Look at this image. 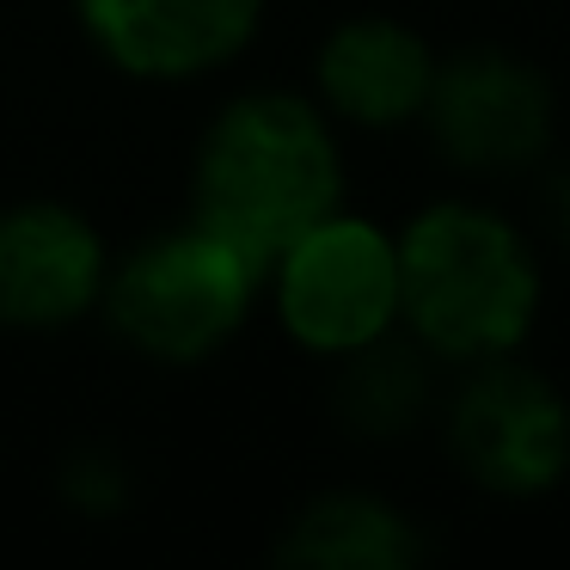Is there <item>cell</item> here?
Instances as JSON below:
<instances>
[{"label": "cell", "instance_id": "obj_1", "mask_svg": "<svg viewBox=\"0 0 570 570\" xmlns=\"http://www.w3.org/2000/svg\"><path fill=\"white\" fill-rule=\"evenodd\" d=\"M399 246V332L442 368L515 356L546 313V252L479 190H442L393 227Z\"/></svg>", "mask_w": 570, "mask_h": 570}, {"label": "cell", "instance_id": "obj_2", "mask_svg": "<svg viewBox=\"0 0 570 570\" xmlns=\"http://www.w3.org/2000/svg\"><path fill=\"white\" fill-rule=\"evenodd\" d=\"M344 203V129L301 87L227 92L190 148V222L239 246L258 271Z\"/></svg>", "mask_w": 570, "mask_h": 570}, {"label": "cell", "instance_id": "obj_3", "mask_svg": "<svg viewBox=\"0 0 570 570\" xmlns=\"http://www.w3.org/2000/svg\"><path fill=\"white\" fill-rule=\"evenodd\" d=\"M264 301V271L185 215L111 258L99 325L154 368H203L239 344Z\"/></svg>", "mask_w": 570, "mask_h": 570}, {"label": "cell", "instance_id": "obj_4", "mask_svg": "<svg viewBox=\"0 0 570 570\" xmlns=\"http://www.w3.org/2000/svg\"><path fill=\"white\" fill-rule=\"evenodd\" d=\"M435 435L442 454L479 497L546 503L570 484V386L540 362L491 356L448 368Z\"/></svg>", "mask_w": 570, "mask_h": 570}, {"label": "cell", "instance_id": "obj_5", "mask_svg": "<svg viewBox=\"0 0 570 570\" xmlns=\"http://www.w3.org/2000/svg\"><path fill=\"white\" fill-rule=\"evenodd\" d=\"M558 80L546 75V62L509 43H460L435 56V80L417 117L435 160L472 185L533 178L558 154Z\"/></svg>", "mask_w": 570, "mask_h": 570}, {"label": "cell", "instance_id": "obj_6", "mask_svg": "<svg viewBox=\"0 0 570 570\" xmlns=\"http://www.w3.org/2000/svg\"><path fill=\"white\" fill-rule=\"evenodd\" d=\"M271 320L301 356L337 362L399 332V246L393 227L362 209H332L288 239L264 271Z\"/></svg>", "mask_w": 570, "mask_h": 570}, {"label": "cell", "instance_id": "obj_7", "mask_svg": "<svg viewBox=\"0 0 570 570\" xmlns=\"http://www.w3.org/2000/svg\"><path fill=\"white\" fill-rule=\"evenodd\" d=\"M99 62L136 87H197L239 68L271 0H75Z\"/></svg>", "mask_w": 570, "mask_h": 570}, {"label": "cell", "instance_id": "obj_8", "mask_svg": "<svg viewBox=\"0 0 570 570\" xmlns=\"http://www.w3.org/2000/svg\"><path fill=\"white\" fill-rule=\"evenodd\" d=\"M111 239L62 197H19L0 209V332L56 337L99 320Z\"/></svg>", "mask_w": 570, "mask_h": 570}, {"label": "cell", "instance_id": "obj_9", "mask_svg": "<svg viewBox=\"0 0 570 570\" xmlns=\"http://www.w3.org/2000/svg\"><path fill=\"white\" fill-rule=\"evenodd\" d=\"M435 43L399 13H344L313 43L307 92L350 136H399L417 129L423 99L435 80Z\"/></svg>", "mask_w": 570, "mask_h": 570}, {"label": "cell", "instance_id": "obj_10", "mask_svg": "<svg viewBox=\"0 0 570 570\" xmlns=\"http://www.w3.org/2000/svg\"><path fill=\"white\" fill-rule=\"evenodd\" d=\"M430 552V521L374 484H325L301 497L271 546L283 570H417Z\"/></svg>", "mask_w": 570, "mask_h": 570}, {"label": "cell", "instance_id": "obj_11", "mask_svg": "<svg viewBox=\"0 0 570 570\" xmlns=\"http://www.w3.org/2000/svg\"><path fill=\"white\" fill-rule=\"evenodd\" d=\"M442 362L405 332H386L374 344L332 362V417L350 442L399 448L423 435L442 405Z\"/></svg>", "mask_w": 570, "mask_h": 570}, {"label": "cell", "instance_id": "obj_12", "mask_svg": "<svg viewBox=\"0 0 570 570\" xmlns=\"http://www.w3.org/2000/svg\"><path fill=\"white\" fill-rule=\"evenodd\" d=\"M56 497L87 521H117L136 503V466H129V454H117L105 442H80L56 466Z\"/></svg>", "mask_w": 570, "mask_h": 570}, {"label": "cell", "instance_id": "obj_13", "mask_svg": "<svg viewBox=\"0 0 570 570\" xmlns=\"http://www.w3.org/2000/svg\"><path fill=\"white\" fill-rule=\"evenodd\" d=\"M533 227L546 246L570 258V154H552L533 173Z\"/></svg>", "mask_w": 570, "mask_h": 570}]
</instances>
